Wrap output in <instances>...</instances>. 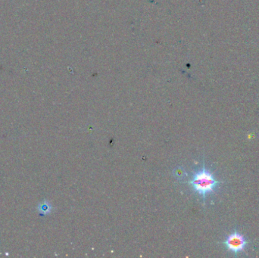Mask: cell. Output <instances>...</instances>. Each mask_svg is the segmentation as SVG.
Masks as SVG:
<instances>
[{
    "label": "cell",
    "mask_w": 259,
    "mask_h": 258,
    "mask_svg": "<svg viewBox=\"0 0 259 258\" xmlns=\"http://www.w3.org/2000/svg\"><path fill=\"white\" fill-rule=\"evenodd\" d=\"M42 211L46 214V213H48L50 211V207H49V206L48 205V204H43V207H42Z\"/></svg>",
    "instance_id": "cell-3"
},
{
    "label": "cell",
    "mask_w": 259,
    "mask_h": 258,
    "mask_svg": "<svg viewBox=\"0 0 259 258\" xmlns=\"http://www.w3.org/2000/svg\"><path fill=\"white\" fill-rule=\"evenodd\" d=\"M224 244L229 252L233 253L235 256H237L238 254L244 252L249 242L243 234L235 229L226 237Z\"/></svg>",
    "instance_id": "cell-2"
},
{
    "label": "cell",
    "mask_w": 259,
    "mask_h": 258,
    "mask_svg": "<svg viewBox=\"0 0 259 258\" xmlns=\"http://www.w3.org/2000/svg\"><path fill=\"white\" fill-rule=\"evenodd\" d=\"M221 183L222 182L218 181L215 175L205 168L204 161L202 168L194 173L192 179L189 182L195 193L202 196L204 203L206 196L214 193Z\"/></svg>",
    "instance_id": "cell-1"
}]
</instances>
